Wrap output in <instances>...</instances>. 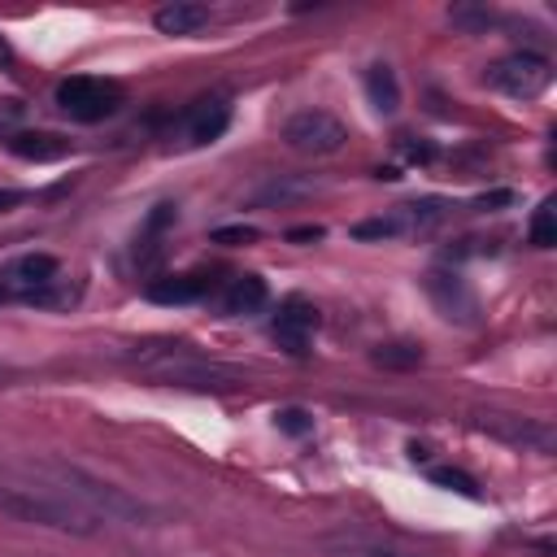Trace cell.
Wrapping results in <instances>:
<instances>
[{
    "mask_svg": "<svg viewBox=\"0 0 557 557\" xmlns=\"http://www.w3.org/2000/svg\"><path fill=\"white\" fill-rule=\"evenodd\" d=\"M131 361H139L152 379L170 383V387H191V392H231L244 383V370L209 361L200 352H191L187 344L174 339H157V344H135V352H126Z\"/></svg>",
    "mask_w": 557,
    "mask_h": 557,
    "instance_id": "6da1fadb",
    "label": "cell"
},
{
    "mask_svg": "<svg viewBox=\"0 0 557 557\" xmlns=\"http://www.w3.org/2000/svg\"><path fill=\"white\" fill-rule=\"evenodd\" d=\"M87 513H104V522H131V527H139V522H148V509L135 500V496H126L122 487H113V483H104V479H96V474H87L83 466H70V461H48L44 466Z\"/></svg>",
    "mask_w": 557,
    "mask_h": 557,
    "instance_id": "7a4b0ae2",
    "label": "cell"
},
{
    "mask_svg": "<svg viewBox=\"0 0 557 557\" xmlns=\"http://www.w3.org/2000/svg\"><path fill=\"white\" fill-rule=\"evenodd\" d=\"M0 509L17 522L70 531V535H91V513L87 509H74V505L52 500V496H35L30 487H0Z\"/></svg>",
    "mask_w": 557,
    "mask_h": 557,
    "instance_id": "3957f363",
    "label": "cell"
},
{
    "mask_svg": "<svg viewBox=\"0 0 557 557\" xmlns=\"http://www.w3.org/2000/svg\"><path fill=\"white\" fill-rule=\"evenodd\" d=\"M283 139L292 152H305V157H326V152H339L344 139H348V126L326 113V109H300L287 117L283 126Z\"/></svg>",
    "mask_w": 557,
    "mask_h": 557,
    "instance_id": "277c9868",
    "label": "cell"
},
{
    "mask_svg": "<svg viewBox=\"0 0 557 557\" xmlns=\"http://www.w3.org/2000/svg\"><path fill=\"white\" fill-rule=\"evenodd\" d=\"M57 104H61V113H70L74 122H100V117H109V113L122 104V91H117V83L74 74V78H65V83H57Z\"/></svg>",
    "mask_w": 557,
    "mask_h": 557,
    "instance_id": "5b68a950",
    "label": "cell"
},
{
    "mask_svg": "<svg viewBox=\"0 0 557 557\" xmlns=\"http://www.w3.org/2000/svg\"><path fill=\"white\" fill-rule=\"evenodd\" d=\"M474 426L500 444H513V448H527V453H553L557 435L548 422L540 418H522V413H496V409H483L474 413Z\"/></svg>",
    "mask_w": 557,
    "mask_h": 557,
    "instance_id": "8992f818",
    "label": "cell"
},
{
    "mask_svg": "<svg viewBox=\"0 0 557 557\" xmlns=\"http://www.w3.org/2000/svg\"><path fill=\"white\" fill-rule=\"evenodd\" d=\"M487 83H492L496 91L513 96V100H535V96L553 83V70H548V61L535 57V52H513V57H505V61H496V65L487 70Z\"/></svg>",
    "mask_w": 557,
    "mask_h": 557,
    "instance_id": "52a82bcc",
    "label": "cell"
},
{
    "mask_svg": "<svg viewBox=\"0 0 557 557\" xmlns=\"http://www.w3.org/2000/svg\"><path fill=\"white\" fill-rule=\"evenodd\" d=\"M426 296L435 300V309L448 318V322H461V326H474L479 322V300L474 292L466 287V278L448 274V270H431L426 274Z\"/></svg>",
    "mask_w": 557,
    "mask_h": 557,
    "instance_id": "ba28073f",
    "label": "cell"
},
{
    "mask_svg": "<svg viewBox=\"0 0 557 557\" xmlns=\"http://www.w3.org/2000/svg\"><path fill=\"white\" fill-rule=\"evenodd\" d=\"M313 331H318V309H313L309 300L292 296V300L278 305L274 339H278V348H283L287 357H309V339H313Z\"/></svg>",
    "mask_w": 557,
    "mask_h": 557,
    "instance_id": "9c48e42d",
    "label": "cell"
},
{
    "mask_svg": "<svg viewBox=\"0 0 557 557\" xmlns=\"http://www.w3.org/2000/svg\"><path fill=\"white\" fill-rule=\"evenodd\" d=\"M48 283H57V257H48V252H30V257H22V261H13V270L4 274V292L13 287V292H22L26 300L35 296V292H44Z\"/></svg>",
    "mask_w": 557,
    "mask_h": 557,
    "instance_id": "30bf717a",
    "label": "cell"
},
{
    "mask_svg": "<svg viewBox=\"0 0 557 557\" xmlns=\"http://www.w3.org/2000/svg\"><path fill=\"white\" fill-rule=\"evenodd\" d=\"M205 22H209V9L205 4H191V0H174V4H161L152 13V26L161 35H196Z\"/></svg>",
    "mask_w": 557,
    "mask_h": 557,
    "instance_id": "8fae6325",
    "label": "cell"
},
{
    "mask_svg": "<svg viewBox=\"0 0 557 557\" xmlns=\"http://www.w3.org/2000/svg\"><path fill=\"white\" fill-rule=\"evenodd\" d=\"M9 152L22 161H61L70 152V144L48 131H17V135H9Z\"/></svg>",
    "mask_w": 557,
    "mask_h": 557,
    "instance_id": "7c38bea8",
    "label": "cell"
},
{
    "mask_svg": "<svg viewBox=\"0 0 557 557\" xmlns=\"http://www.w3.org/2000/svg\"><path fill=\"white\" fill-rule=\"evenodd\" d=\"M226 122H231V104L226 100H200L196 109H191V117H187V139L191 144H209V139H218L222 131H226Z\"/></svg>",
    "mask_w": 557,
    "mask_h": 557,
    "instance_id": "4fadbf2b",
    "label": "cell"
},
{
    "mask_svg": "<svg viewBox=\"0 0 557 557\" xmlns=\"http://www.w3.org/2000/svg\"><path fill=\"white\" fill-rule=\"evenodd\" d=\"M205 287H209L205 274H174V278H157L148 287V300H157V305H191V300L205 296Z\"/></svg>",
    "mask_w": 557,
    "mask_h": 557,
    "instance_id": "5bb4252c",
    "label": "cell"
},
{
    "mask_svg": "<svg viewBox=\"0 0 557 557\" xmlns=\"http://www.w3.org/2000/svg\"><path fill=\"white\" fill-rule=\"evenodd\" d=\"M366 96L379 113H396L400 109V83L392 74V65H370L366 70Z\"/></svg>",
    "mask_w": 557,
    "mask_h": 557,
    "instance_id": "9a60e30c",
    "label": "cell"
},
{
    "mask_svg": "<svg viewBox=\"0 0 557 557\" xmlns=\"http://www.w3.org/2000/svg\"><path fill=\"white\" fill-rule=\"evenodd\" d=\"M261 305H265V283H261L257 274L231 278V287H226V296H222V309H226V313H257Z\"/></svg>",
    "mask_w": 557,
    "mask_h": 557,
    "instance_id": "2e32d148",
    "label": "cell"
},
{
    "mask_svg": "<svg viewBox=\"0 0 557 557\" xmlns=\"http://www.w3.org/2000/svg\"><path fill=\"white\" fill-rule=\"evenodd\" d=\"M370 361L383 366V370H413V366H422V348L409 344V339H392V344L370 348Z\"/></svg>",
    "mask_w": 557,
    "mask_h": 557,
    "instance_id": "e0dca14e",
    "label": "cell"
},
{
    "mask_svg": "<svg viewBox=\"0 0 557 557\" xmlns=\"http://www.w3.org/2000/svg\"><path fill=\"white\" fill-rule=\"evenodd\" d=\"M313 191V183L309 178H292V174H278V178H270L261 191H257V205H287V200H296V196H309Z\"/></svg>",
    "mask_w": 557,
    "mask_h": 557,
    "instance_id": "ac0fdd59",
    "label": "cell"
},
{
    "mask_svg": "<svg viewBox=\"0 0 557 557\" xmlns=\"http://www.w3.org/2000/svg\"><path fill=\"white\" fill-rule=\"evenodd\" d=\"M431 483H435V487H448V492H457V496H466V500H479V496H483L479 483H474L466 470H457V466H435V470H431Z\"/></svg>",
    "mask_w": 557,
    "mask_h": 557,
    "instance_id": "d6986e66",
    "label": "cell"
},
{
    "mask_svg": "<svg viewBox=\"0 0 557 557\" xmlns=\"http://www.w3.org/2000/svg\"><path fill=\"white\" fill-rule=\"evenodd\" d=\"M448 17H453V26H461V30H470V35H483V30L496 22L492 9H474V4H457V9H448Z\"/></svg>",
    "mask_w": 557,
    "mask_h": 557,
    "instance_id": "ffe728a7",
    "label": "cell"
},
{
    "mask_svg": "<svg viewBox=\"0 0 557 557\" xmlns=\"http://www.w3.org/2000/svg\"><path fill=\"white\" fill-rule=\"evenodd\" d=\"M531 244L535 248H553L557 244V218H553V200H544L531 218Z\"/></svg>",
    "mask_w": 557,
    "mask_h": 557,
    "instance_id": "44dd1931",
    "label": "cell"
},
{
    "mask_svg": "<svg viewBox=\"0 0 557 557\" xmlns=\"http://www.w3.org/2000/svg\"><path fill=\"white\" fill-rule=\"evenodd\" d=\"M326 548L335 557H409V553H392V548H379V544H366V540H326Z\"/></svg>",
    "mask_w": 557,
    "mask_h": 557,
    "instance_id": "7402d4cb",
    "label": "cell"
},
{
    "mask_svg": "<svg viewBox=\"0 0 557 557\" xmlns=\"http://www.w3.org/2000/svg\"><path fill=\"white\" fill-rule=\"evenodd\" d=\"M400 231L396 218H370V222H357L352 226V239H392Z\"/></svg>",
    "mask_w": 557,
    "mask_h": 557,
    "instance_id": "603a6c76",
    "label": "cell"
},
{
    "mask_svg": "<svg viewBox=\"0 0 557 557\" xmlns=\"http://www.w3.org/2000/svg\"><path fill=\"white\" fill-rule=\"evenodd\" d=\"M274 422H278V431H287V435H309V431H313V418H309L305 409H296V405H292V409H278Z\"/></svg>",
    "mask_w": 557,
    "mask_h": 557,
    "instance_id": "cb8c5ba5",
    "label": "cell"
},
{
    "mask_svg": "<svg viewBox=\"0 0 557 557\" xmlns=\"http://www.w3.org/2000/svg\"><path fill=\"white\" fill-rule=\"evenodd\" d=\"M257 239V226H218L213 231V244H252Z\"/></svg>",
    "mask_w": 557,
    "mask_h": 557,
    "instance_id": "d4e9b609",
    "label": "cell"
},
{
    "mask_svg": "<svg viewBox=\"0 0 557 557\" xmlns=\"http://www.w3.org/2000/svg\"><path fill=\"white\" fill-rule=\"evenodd\" d=\"M413 209V222H435L440 213H444V200H418V205H409Z\"/></svg>",
    "mask_w": 557,
    "mask_h": 557,
    "instance_id": "484cf974",
    "label": "cell"
},
{
    "mask_svg": "<svg viewBox=\"0 0 557 557\" xmlns=\"http://www.w3.org/2000/svg\"><path fill=\"white\" fill-rule=\"evenodd\" d=\"M287 239H292V244H313V239H322V226H318V222H313V226H292Z\"/></svg>",
    "mask_w": 557,
    "mask_h": 557,
    "instance_id": "4316f807",
    "label": "cell"
},
{
    "mask_svg": "<svg viewBox=\"0 0 557 557\" xmlns=\"http://www.w3.org/2000/svg\"><path fill=\"white\" fill-rule=\"evenodd\" d=\"M496 205H513V191H487L474 200V209H496Z\"/></svg>",
    "mask_w": 557,
    "mask_h": 557,
    "instance_id": "83f0119b",
    "label": "cell"
},
{
    "mask_svg": "<svg viewBox=\"0 0 557 557\" xmlns=\"http://www.w3.org/2000/svg\"><path fill=\"white\" fill-rule=\"evenodd\" d=\"M400 148H405V157H409V161H431V157H435V148H431V144H409V139H405Z\"/></svg>",
    "mask_w": 557,
    "mask_h": 557,
    "instance_id": "f1b7e54d",
    "label": "cell"
},
{
    "mask_svg": "<svg viewBox=\"0 0 557 557\" xmlns=\"http://www.w3.org/2000/svg\"><path fill=\"white\" fill-rule=\"evenodd\" d=\"M26 196L17 191V187H0V213H9V209H17Z\"/></svg>",
    "mask_w": 557,
    "mask_h": 557,
    "instance_id": "f546056e",
    "label": "cell"
},
{
    "mask_svg": "<svg viewBox=\"0 0 557 557\" xmlns=\"http://www.w3.org/2000/svg\"><path fill=\"white\" fill-rule=\"evenodd\" d=\"M0 65H13V48L0 39Z\"/></svg>",
    "mask_w": 557,
    "mask_h": 557,
    "instance_id": "4dcf8cb0",
    "label": "cell"
}]
</instances>
